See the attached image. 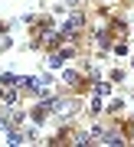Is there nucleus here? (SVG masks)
Here are the masks:
<instances>
[{"instance_id":"f257e3e1","label":"nucleus","mask_w":134,"mask_h":147,"mask_svg":"<svg viewBox=\"0 0 134 147\" xmlns=\"http://www.w3.org/2000/svg\"><path fill=\"white\" fill-rule=\"evenodd\" d=\"M79 26H82V16H79V13H75V16H69V20L62 23V36H69V33H75Z\"/></svg>"},{"instance_id":"f03ea898","label":"nucleus","mask_w":134,"mask_h":147,"mask_svg":"<svg viewBox=\"0 0 134 147\" xmlns=\"http://www.w3.org/2000/svg\"><path fill=\"white\" fill-rule=\"evenodd\" d=\"M52 108H56V105H52V101H49V105H39L36 111H33V118H36V121H46V118H49V111H52Z\"/></svg>"},{"instance_id":"7ed1b4c3","label":"nucleus","mask_w":134,"mask_h":147,"mask_svg":"<svg viewBox=\"0 0 134 147\" xmlns=\"http://www.w3.org/2000/svg\"><path fill=\"white\" fill-rule=\"evenodd\" d=\"M102 144H121V137L114 134V131H105V141H102Z\"/></svg>"},{"instance_id":"20e7f679","label":"nucleus","mask_w":134,"mask_h":147,"mask_svg":"<svg viewBox=\"0 0 134 147\" xmlns=\"http://www.w3.org/2000/svg\"><path fill=\"white\" fill-rule=\"evenodd\" d=\"M7 124H10V118H0V127H7Z\"/></svg>"},{"instance_id":"39448f33","label":"nucleus","mask_w":134,"mask_h":147,"mask_svg":"<svg viewBox=\"0 0 134 147\" xmlns=\"http://www.w3.org/2000/svg\"><path fill=\"white\" fill-rule=\"evenodd\" d=\"M79 3H82V0H69V7H79Z\"/></svg>"}]
</instances>
